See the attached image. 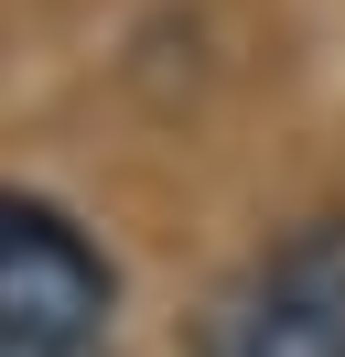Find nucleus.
<instances>
[{
	"label": "nucleus",
	"mask_w": 345,
	"mask_h": 357,
	"mask_svg": "<svg viewBox=\"0 0 345 357\" xmlns=\"http://www.w3.org/2000/svg\"><path fill=\"white\" fill-rule=\"evenodd\" d=\"M194 357H345V217L270 238L194 325Z\"/></svg>",
	"instance_id": "obj_2"
},
{
	"label": "nucleus",
	"mask_w": 345,
	"mask_h": 357,
	"mask_svg": "<svg viewBox=\"0 0 345 357\" xmlns=\"http://www.w3.org/2000/svg\"><path fill=\"white\" fill-rule=\"evenodd\" d=\"M119 271L65 206L0 195V357H108Z\"/></svg>",
	"instance_id": "obj_1"
}]
</instances>
